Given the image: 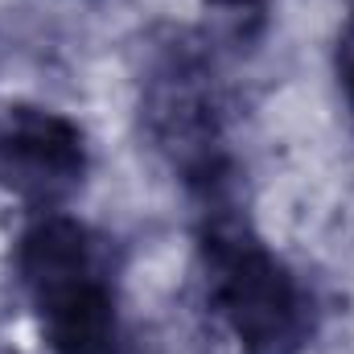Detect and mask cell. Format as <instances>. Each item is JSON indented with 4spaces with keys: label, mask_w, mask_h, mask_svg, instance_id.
Listing matches in <instances>:
<instances>
[{
    "label": "cell",
    "mask_w": 354,
    "mask_h": 354,
    "mask_svg": "<svg viewBox=\"0 0 354 354\" xmlns=\"http://www.w3.org/2000/svg\"><path fill=\"white\" fill-rule=\"evenodd\" d=\"M198 280L206 309L239 354H301L309 346L317 330L313 292L223 202L206 210L198 235Z\"/></svg>",
    "instance_id": "obj_1"
},
{
    "label": "cell",
    "mask_w": 354,
    "mask_h": 354,
    "mask_svg": "<svg viewBox=\"0 0 354 354\" xmlns=\"http://www.w3.org/2000/svg\"><path fill=\"white\" fill-rule=\"evenodd\" d=\"M17 276L50 354H120L115 260L83 218L41 210L17 243Z\"/></svg>",
    "instance_id": "obj_2"
},
{
    "label": "cell",
    "mask_w": 354,
    "mask_h": 354,
    "mask_svg": "<svg viewBox=\"0 0 354 354\" xmlns=\"http://www.w3.org/2000/svg\"><path fill=\"white\" fill-rule=\"evenodd\" d=\"M140 124L165 165L194 194L210 206L223 202L231 185L227 95L210 50L194 33L174 29L149 46L140 75Z\"/></svg>",
    "instance_id": "obj_3"
},
{
    "label": "cell",
    "mask_w": 354,
    "mask_h": 354,
    "mask_svg": "<svg viewBox=\"0 0 354 354\" xmlns=\"http://www.w3.org/2000/svg\"><path fill=\"white\" fill-rule=\"evenodd\" d=\"M87 165V136L71 115L41 103L0 111V185L21 202L54 210L83 185Z\"/></svg>",
    "instance_id": "obj_4"
},
{
    "label": "cell",
    "mask_w": 354,
    "mask_h": 354,
    "mask_svg": "<svg viewBox=\"0 0 354 354\" xmlns=\"http://www.w3.org/2000/svg\"><path fill=\"white\" fill-rule=\"evenodd\" d=\"M334 75H338V87H342V99L354 115V12L346 17L342 33H338V46H334Z\"/></svg>",
    "instance_id": "obj_5"
},
{
    "label": "cell",
    "mask_w": 354,
    "mask_h": 354,
    "mask_svg": "<svg viewBox=\"0 0 354 354\" xmlns=\"http://www.w3.org/2000/svg\"><path fill=\"white\" fill-rule=\"evenodd\" d=\"M210 8H231V12H243V8H264L268 0H206Z\"/></svg>",
    "instance_id": "obj_6"
}]
</instances>
